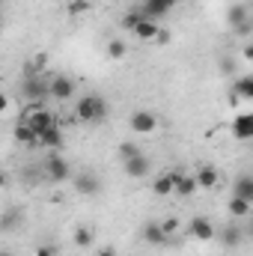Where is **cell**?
<instances>
[{
    "instance_id": "6da1fadb",
    "label": "cell",
    "mask_w": 253,
    "mask_h": 256,
    "mask_svg": "<svg viewBox=\"0 0 253 256\" xmlns=\"http://www.w3.org/2000/svg\"><path fill=\"white\" fill-rule=\"evenodd\" d=\"M104 114H108V104H104L102 96H84V98L74 104V116H78L80 122H98Z\"/></svg>"
},
{
    "instance_id": "7a4b0ae2",
    "label": "cell",
    "mask_w": 253,
    "mask_h": 256,
    "mask_svg": "<svg viewBox=\"0 0 253 256\" xmlns=\"http://www.w3.org/2000/svg\"><path fill=\"white\" fill-rule=\"evenodd\" d=\"M21 92H24L27 102H39V104H45V102L51 98V96H48V80H45L42 74H27L24 84H21Z\"/></svg>"
},
{
    "instance_id": "3957f363",
    "label": "cell",
    "mask_w": 253,
    "mask_h": 256,
    "mask_svg": "<svg viewBox=\"0 0 253 256\" xmlns=\"http://www.w3.org/2000/svg\"><path fill=\"white\" fill-rule=\"evenodd\" d=\"M128 126L134 134H155L158 131V116L152 110H134L128 116Z\"/></svg>"
},
{
    "instance_id": "277c9868",
    "label": "cell",
    "mask_w": 253,
    "mask_h": 256,
    "mask_svg": "<svg viewBox=\"0 0 253 256\" xmlns=\"http://www.w3.org/2000/svg\"><path fill=\"white\" fill-rule=\"evenodd\" d=\"M45 173H48V179L51 182H68L74 173H72V164L66 161L63 155H51L48 161H45Z\"/></svg>"
},
{
    "instance_id": "5b68a950",
    "label": "cell",
    "mask_w": 253,
    "mask_h": 256,
    "mask_svg": "<svg viewBox=\"0 0 253 256\" xmlns=\"http://www.w3.org/2000/svg\"><path fill=\"white\" fill-rule=\"evenodd\" d=\"M48 96H51L54 102H68V98L74 96V80L66 78V74L51 78V80H48Z\"/></svg>"
},
{
    "instance_id": "8992f818",
    "label": "cell",
    "mask_w": 253,
    "mask_h": 256,
    "mask_svg": "<svg viewBox=\"0 0 253 256\" xmlns=\"http://www.w3.org/2000/svg\"><path fill=\"white\" fill-rule=\"evenodd\" d=\"M188 236H190V238H196V242H202V244H206V242H212V238H214V224H212L208 218L196 214V218H194V220L188 224Z\"/></svg>"
},
{
    "instance_id": "52a82bcc",
    "label": "cell",
    "mask_w": 253,
    "mask_h": 256,
    "mask_svg": "<svg viewBox=\"0 0 253 256\" xmlns=\"http://www.w3.org/2000/svg\"><path fill=\"white\" fill-rule=\"evenodd\" d=\"M72 182H74V191L84 194V196H98L102 194V182H98L96 173H78V176H72Z\"/></svg>"
},
{
    "instance_id": "ba28073f",
    "label": "cell",
    "mask_w": 253,
    "mask_h": 256,
    "mask_svg": "<svg viewBox=\"0 0 253 256\" xmlns=\"http://www.w3.org/2000/svg\"><path fill=\"white\" fill-rule=\"evenodd\" d=\"M131 33H134V36H137L140 42H155V39H167V36H164V30L158 27V21H149V18L137 21Z\"/></svg>"
},
{
    "instance_id": "9c48e42d",
    "label": "cell",
    "mask_w": 253,
    "mask_h": 256,
    "mask_svg": "<svg viewBox=\"0 0 253 256\" xmlns=\"http://www.w3.org/2000/svg\"><path fill=\"white\" fill-rule=\"evenodd\" d=\"M63 143H66V137H63V128L60 126H51L48 131H42L39 140H36V146H39V149H48V152L63 149Z\"/></svg>"
},
{
    "instance_id": "30bf717a",
    "label": "cell",
    "mask_w": 253,
    "mask_h": 256,
    "mask_svg": "<svg viewBox=\"0 0 253 256\" xmlns=\"http://www.w3.org/2000/svg\"><path fill=\"white\" fill-rule=\"evenodd\" d=\"M126 173L131 176V179H146V176L152 173V161L140 152V155H134V158L126 161Z\"/></svg>"
},
{
    "instance_id": "8fae6325",
    "label": "cell",
    "mask_w": 253,
    "mask_h": 256,
    "mask_svg": "<svg viewBox=\"0 0 253 256\" xmlns=\"http://www.w3.org/2000/svg\"><path fill=\"white\" fill-rule=\"evenodd\" d=\"M170 176H173V194H179V196H194V194L200 191L196 182H194V176H188V173L170 170Z\"/></svg>"
},
{
    "instance_id": "7c38bea8",
    "label": "cell",
    "mask_w": 253,
    "mask_h": 256,
    "mask_svg": "<svg viewBox=\"0 0 253 256\" xmlns=\"http://www.w3.org/2000/svg\"><path fill=\"white\" fill-rule=\"evenodd\" d=\"M140 236H143V242H146V244H152V248L167 244V236H164V230H161V224H158V220H146Z\"/></svg>"
},
{
    "instance_id": "4fadbf2b",
    "label": "cell",
    "mask_w": 253,
    "mask_h": 256,
    "mask_svg": "<svg viewBox=\"0 0 253 256\" xmlns=\"http://www.w3.org/2000/svg\"><path fill=\"white\" fill-rule=\"evenodd\" d=\"M194 182H196V188H214L218 182H220V173L214 170V167H200L196 173H194Z\"/></svg>"
},
{
    "instance_id": "5bb4252c",
    "label": "cell",
    "mask_w": 253,
    "mask_h": 256,
    "mask_svg": "<svg viewBox=\"0 0 253 256\" xmlns=\"http://www.w3.org/2000/svg\"><path fill=\"white\" fill-rule=\"evenodd\" d=\"M232 134L238 140H250L253 137V114H238L232 122Z\"/></svg>"
},
{
    "instance_id": "9a60e30c",
    "label": "cell",
    "mask_w": 253,
    "mask_h": 256,
    "mask_svg": "<svg viewBox=\"0 0 253 256\" xmlns=\"http://www.w3.org/2000/svg\"><path fill=\"white\" fill-rule=\"evenodd\" d=\"M226 21H230V27H238V24L250 21L248 3H232V6H230V12H226Z\"/></svg>"
},
{
    "instance_id": "2e32d148",
    "label": "cell",
    "mask_w": 253,
    "mask_h": 256,
    "mask_svg": "<svg viewBox=\"0 0 253 256\" xmlns=\"http://www.w3.org/2000/svg\"><path fill=\"white\" fill-rule=\"evenodd\" d=\"M232 98L253 102V78H250V74H244V78H238V80H236V92H232Z\"/></svg>"
},
{
    "instance_id": "e0dca14e",
    "label": "cell",
    "mask_w": 253,
    "mask_h": 256,
    "mask_svg": "<svg viewBox=\"0 0 253 256\" xmlns=\"http://www.w3.org/2000/svg\"><path fill=\"white\" fill-rule=\"evenodd\" d=\"M72 238H74V248H80V250H86V248H92V244H96V236H92V230H90V226H78Z\"/></svg>"
},
{
    "instance_id": "ac0fdd59",
    "label": "cell",
    "mask_w": 253,
    "mask_h": 256,
    "mask_svg": "<svg viewBox=\"0 0 253 256\" xmlns=\"http://www.w3.org/2000/svg\"><path fill=\"white\" fill-rule=\"evenodd\" d=\"M232 196H238V200H244V202H253V179L250 176H238Z\"/></svg>"
},
{
    "instance_id": "d6986e66",
    "label": "cell",
    "mask_w": 253,
    "mask_h": 256,
    "mask_svg": "<svg viewBox=\"0 0 253 256\" xmlns=\"http://www.w3.org/2000/svg\"><path fill=\"white\" fill-rule=\"evenodd\" d=\"M15 143H21V146H36V134L30 131L27 122H18V126H15Z\"/></svg>"
},
{
    "instance_id": "ffe728a7",
    "label": "cell",
    "mask_w": 253,
    "mask_h": 256,
    "mask_svg": "<svg viewBox=\"0 0 253 256\" xmlns=\"http://www.w3.org/2000/svg\"><path fill=\"white\" fill-rule=\"evenodd\" d=\"M152 191L158 194V196H170V194H173V176H170V173H161V176L152 182Z\"/></svg>"
},
{
    "instance_id": "44dd1931",
    "label": "cell",
    "mask_w": 253,
    "mask_h": 256,
    "mask_svg": "<svg viewBox=\"0 0 253 256\" xmlns=\"http://www.w3.org/2000/svg\"><path fill=\"white\" fill-rule=\"evenodd\" d=\"M250 206H253V202H244V200L232 196V200H230V214H232L236 220H244V218L250 214Z\"/></svg>"
},
{
    "instance_id": "7402d4cb",
    "label": "cell",
    "mask_w": 253,
    "mask_h": 256,
    "mask_svg": "<svg viewBox=\"0 0 253 256\" xmlns=\"http://www.w3.org/2000/svg\"><path fill=\"white\" fill-rule=\"evenodd\" d=\"M224 242H226V248H238V244H242V230H238V224H230V226L224 230Z\"/></svg>"
},
{
    "instance_id": "603a6c76",
    "label": "cell",
    "mask_w": 253,
    "mask_h": 256,
    "mask_svg": "<svg viewBox=\"0 0 253 256\" xmlns=\"http://www.w3.org/2000/svg\"><path fill=\"white\" fill-rule=\"evenodd\" d=\"M45 66H48V54H33L27 63V74H42Z\"/></svg>"
},
{
    "instance_id": "cb8c5ba5",
    "label": "cell",
    "mask_w": 253,
    "mask_h": 256,
    "mask_svg": "<svg viewBox=\"0 0 253 256\" xmlns=\"http://www.w3.org/2000/svg\"><path fill=\"white\" fill-rule=\"evenodd\" d=\"M126 54H128V48H126L122 39H110V42H108V57H110V60H122Z\"/></svg>"
},
{
    "instance_id": "d4e9b609",
    "label": "cell",
    "mask_w": 253,
    "mask_h": 256,
    "mask_svg": "<svg viewBox=\"0 0 253 256\" xmlns=\"http://www.w3.org/2000/svg\"><path fill=\"white\" fill-rule=\"evenodd\" d=\"M158 224H161L164 236L170 238V236H176V232H179V224H182V220H179V218H164V220H158Z\"/></svg>"
},
{
    "instance_id": "484cf974",
    "label": "cell",
    "mask_w": 253,
    "mask_h": 256,
    "mask_svg": "<svg viewBox=\"0 0 253 256\" xmlns=\"http://www.w3.org/2000/svg\"><path fill=\"white\" fill-rule=\"evenodd\" d=\"M137 21H143V12H140V9H137V12L131 9V12H126V18H122V27H126V30H134Z\"/></svg>"
},
{
    "instance_id": "4316f807",
    "label": "cell",
    "mask_w": 253,
    "mask_h": 256,
    "mask_svg": "<svg viewBox=\"0 0 253 256\" xmlns=\"http://www.w3.org/2000/svg\"><path fill=\"white\" fill-rule=\"evenodd\" d=\"M86 9H90L86 0H72V3H68V15H80V12H86Z\"/></svg>"
},
{
    "instance_id": "83f0119b",
    "label": "cell",
    "mask_w": 253,
    "mask_h": 256,
    "mask_svg": "<svg viewBox=\"0 0 253 256\" xmlns=\"http://www.w3.org/2000/svg\"><path fill=\"white\" fill-rule=\"evenodd\" d=\"M120 155H122V161H128V158L140 155V149H137V146H131V143H122V146H120Z\"/></svg>"
},
{
    "instance_id": "f1b7e54d",
    "label": "cell",
    "mask_w": 253,
    "mask_h": 256,
    "mask_svg": "<svg viewBox=\"0 0 253 256\" xmlns=\"http://www.w3.org/2000/svg\"><path fill=\"white\" fill-rule=\"evenodd\" d=\"M96 256H120V250H116V248H110V244H104V248H98V250H96Z\"/></svg>"
},
{
    "instance_id": "f546056e",
    "label": "cell",
    "mask_w": 253,
    "mask_h": 256,
    "mask_svg": "<svg viewBox=\"0 0 253 256\" xmlns=\"http://www.w3.org/2000/svg\"><path fill=\"white\" fill-rule=\"evenodd\" d=\"M250 27H253V21H244V24H238V27H232V30H236L238 36H248V33H250Z\"/></svg>"
},
{
    "instance_id": "4dcf8cb0",
    "label": "cell",
    "mask_w": 253,
    "mask_h": 256,
    "mask_svg": "<svg viewBox=\"0 0 253 256\" xmlns=\"http://www.w3.org/2000/svg\"><path fill=\"white\" fill-rule=\"evenodd\" d=\"M36 256H57V254H54L51 244H42V248H36Z\"/></svg>"
},
{
    "instance_id": "1f68e13d",
    "label": "cell",
    "mask_w": 253,
    "mask_h": 256,
    "mask_svg": "<svg viewBox=\"0 0 253 256\" xmlns=\"http://www.w3.org/2000/svg\"><path fill=\"white\" fill-rule=\"evenodd\" d=\"M6 110H9V96L0 92V114H6Z\"/></svg>"
},
{
    "instance_id": "d6a6232c",
    "label": "cell",
    "mask_w": 253,
    "mask_h": 256,
    "mask_svg": "<svg viewBox=\"0 0 253 256\" xmlns=\"http://www.w3.org/2000/svg\"><path fill=\"white\" fill-rule=\"evenodd\" d=\"M242 57H244V60H253V48H250V45H244V51H242Z\"/></svg>"
},
{
    "instance_id": "836d02e7",
    "label": "cell",
    "mask_w": 253,
    "mask_h": 256,
    "mask_svg": "<svg viewBox=\"0 0 253 256\" xmlns=\"http://www.w3.org/2000/svg\"><path fill=\"white\" fill-rule=\"evenodd\" d=\"M161 3H167V6L173 9V6H176V3H182V0H161Z\"/></svg>"
},
{
    "instance_id": "e575fe53",
    "label": "cell",
    "mask_w": 253,
    "mask_h": 256,
    "mask_svg": "<svg viewBox=\"0 0 253 256\" xmlns=\"http://www.w3.org/2000/svg\"><path fill=\"white\" fill-rule=\"evenodd\" d=\"M3 185H6V173L0 170V188H3Z\"/></svg>"
},
{
    "instance_id": "d590c367",
    "label": "cell",
    "mask_w": 253,
    "mask_h": 256,
    "mask_svg": "<svg viewBox=\"0 0 253 256\" xmlns=\"http://www.w3.org/2000/svg\"><path fill=\"white\" fill-rule=\"evenodd\" d=\"M0 27H3V15H0Z\"/></svg>"
},
{
    "instance_id": "8d00e7d4",
    "label": "cell",
    "mask_w": 253,
    "mask_h": 256,
    "mask_svg": "<svg viewBox=\"0 0 253 256\" xmlns=\"http://www.w3.org/2000/svg\"><path fill=\"white\" fill-rule=\"evenodd\" d=\"M0 256H9V254H0Z\"/></svg>"
},
{
    "instance_id": "74e56055",
    "label": "cell",
    "mask_w": 253,
    "mask_h": 256,
    "mask_svg": "<svg viewBox=\"0 0 253 256\" xmlns=\"http://www.w3.org/2000/svg\"><path fill=\"white\" fill-rule=\"evenodd\" d=\"M0 3H3V0H0Z\"/></svg>"
}]
</instances>
